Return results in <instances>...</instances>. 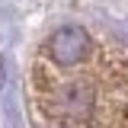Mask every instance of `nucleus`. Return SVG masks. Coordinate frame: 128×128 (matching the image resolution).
I'll return each mask as SVG.
<instances>
[{
	"label": "nucleus",
	"mask_w": 128,
	"mask_h": 128,
	"mask_svg": "<svg viewBox=\"0 0 128 128\" xmlns=\"http://www.w3.org/2000/svg\"><path fill=\"white\" fill-rule=\"evenodd\" d=\"M32 128H128V48L86 26H61L26 64Z\"/></svg>",
	"instance_id": "f257e3e1"
}]
</instances>
